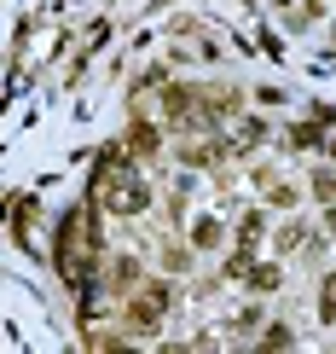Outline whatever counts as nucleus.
<instances>
[{
    "label": "nucleus",
    "instance_id": "obj_1",
    "mask_svg": "<svg viewBox=\"0 0 336 354\" xmlns=\"http://www.w3.org/2000/svg\"><path fill=\"white\" fill-rule=\"evenodd\" d=\"M58 261H64L70 279H81V261H93V215L76 209L64 221V239H58Z\"/></svg>",
    "mask_w": 336,
    "mask_h": 354
}]
</instances>
